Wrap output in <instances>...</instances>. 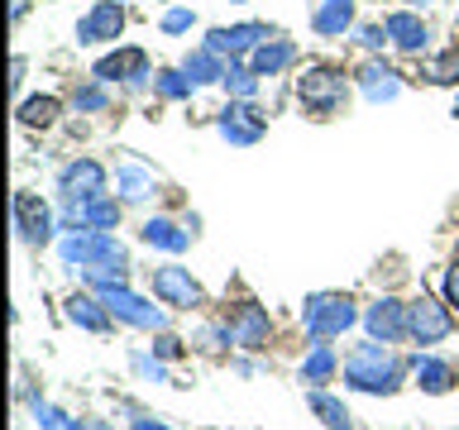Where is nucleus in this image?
Returning <instances> with one entry per match:
<instances>
[{"label": "nucleus", "mask_w": 459, "mask_h": 430, "mask_svg": "<svg viewBox=\"0 0 459 430\" xmlns=\"http://www.w3.org/2000/svg\"><path fill=\"white\" fill-rule=\"evenodd\" d=\"M153 297L163 301V306L192 311V306H201V282L192 278V268L163 263V268H153Z\"/></svg>", "instance_id": "nucleus-11"}, {"label": "nucleus", "mask_w": 459, "mask_h": 430, "mask_svg": "<svg viewBox=\"0 0 459 430\" xmlns=\"http://www.w3.org/2000/svg\"><path fill=\"white\" fill-rule=\"evenodd\" d=\"M311 29L321 39H344L354 29V0H321L311 14Z\"/></svg>", "instance_id": "nucleus-21"}, {"label": "nucleus", "mask_w": 459, "mask_h": 430, "mask_svg": "<svg viewBox=\"0 0 459 430\" xmlns=\"http://www.w3.org/2000/svg\"><path fill=\"white\" fill-rule=\"evenodd\" d=\"M192 24H196V10L192 5H172V10H163V20H158L163 34H186Z\"/></svg>", "instance_id": "nucleus-35"}, {"label": "nucleus", "mask_w": 459, "mask_h": 430, "mask_svg": "<svg viewBox=\"0 0 459 430\" xmlns=\"http://www.w3.org/2000/svg\"><path fill=\"white\" fill-rule=\"evenodd\" d=\"M364 315L354 311V301L344 292H311L301 301V325L311 340H340L344 330H354Z\"/></svg>", "instance_id": "nucleus-2"}, {"label": "nucleus", "mask_w": 459, "mask_h": 430, "mask_svg": "<svg viewBox=\"0 0 459 430\" xmlns=\"http://www.w3.org/2000/svg\"><path fill=\"white\" fill-rule=\"evenodd\" d=\"M153 72H149V53L143 48H115L96 63V82H129V86H143Z\"/></svg>", "instance_id": "nucleus-15"}, {"label": "nucleus", "mask_w": 459, "mask_h": 430, "mask_svg": "<svg viewBox=\"0 0 459 430\" xmlns=\"http://www.w3.org/2000/svg\"><path fill=\"white\" fill-rule=\"evenodd\" d=\"M230 344H239V349H264L268 335H273V321H268V311L264 306H254V301H244V306L230 311Z\"/></svg>", "instance_id": "nucleus-14"}, {"label": "nucleus", "mask_w": 459, "mask_h": 430, "mask_svg": "<svg viewBox=\"0 0 459 430\" xmlns=\"http://www.w3.org/2000/svg\"><path fill=\"white\" fill-rule=\"evenodd\" d=\"M100 301H106V311L115 315V321H125V325H134V330H163V306H153L149 297H139V292H129V282H115V287H100L96 292Z\"/></svg>", "instance_id": "nucleus-5"}, {"label": "nucleus", "mask_w": 459, "mask_h": 430, "mask_svg": "<svg viewBox=\"0 0 459 430\" xmlns=\"http://www.w3.org/2000/svg\"><path fill=\"white\" fill-rule=\"evenodd\" d=\"M344 96H350V82H344V72L330 67V63H311L297 77V100L311 115H335L344 106Z\"/></svg>", "instance_id": "nucleus-4"}, {"label": "nucleus", "mask_w": 459, "mask_h": 430, "mask_svg": "<svg viewBox=\"0 0 459 430\" xmlns=\"http://www.w3.org/2000/svg\"><path fill=\"white\" fill-rule=\"evenodd\" d=\"M134 430H168V426H163V421H149V416H139Z\"/></svg>", "instance_id": "nucleus-38"}, {"label": "nucleus", "mask_w": 459, "mask_h": 430, "mask_svg": "<svg viewBox=\"0 0 459 430\" xmlns=\"http://www.w3.org/2000/svg\"><path fill=\"white\" fill-rule=\"evenodd\" d=\"M24 10H29V0H14V20H24Z\"/></svg>", "instance_id": "nucleus-39"}, {"label": "nucleus", "mask_w": 459, "mask_h": 430, "mask_svg": "<svg viewBox=\"0 0 459 430\" xmlns=\"http://www.w3.org/2000/svg\"><path fill=\"white\" fill-rule=\"evenodd\" d=\"M239 5H244V0H239Z\"/></svg>", "instance_id": "nucleus-42"}, {"label": "nucleus", "mask_w": 459, "mask_h": 430, "mask_svg": "<svg viewBox=\"0 0 459 430\" xmlns=\"http://www.w3.org/2000/svg\"><path fill=\"white\" fill-rule=\"evenodd\" d=\"M354 43H359L364 53H383L393 39H387V24H359V29H354Z\"/></svg>", "instance_id": "nucleus-34"}, {"label": "nucleus", "mask_w": 459, "mask_h": 430, "mask_svg": "<svg viewBox=\"0 0 459 430\" xmlns=\"http://www.w3.org/2000/svg\"><path fill=\"white\" fill-rule=\"evenodd\" d=\"M149 354H153V358H178V354H182V340H172V335H158V340L149 344Z\"/></svg>", "instance_id": "nucleus-37"}, {"label": "nucleus", "mask_w": 459, "mask_h": 430, "mask_svg": "<svg viewBox=\"0 0 459 430\" xmlns=\"http://www.w3.org/2000/svg\"><path fill=\"white\" fill-rule=\"evenodd\" d=\"M120 5H125V0H120Z\"/></svg>", "instance_id": "nucleus-43"}, {"label": "nucleus", "mask_w": 459, "mask_h": 430, "mask_svg": "<svg viewBox=\"0 0 459 430\" xmlns=\"http://www.w3.org/2000/svg\"><path fill=\"white\" fill-rule=\"evenodd\" d=\"M411 378H416V387L421 392H430V397H440V392H450V387L459 383L455 378V368L445 364V358H436V354H426V349H416V358H411Z\"/></svg>", "instance_id": "nucleus-19"}, {"label": "nucleus", "mask_w": 459, "mask_h": 430, "mask_svg": "<svg viewBox=\"0 0 459 430\" xmlns=\"http://www.w3.org/2000/svg\"><path fill=\"white\" fill-rule=\"evenodd\" d=\"M57 96H29V100H20V125L24 129H53L57 125Z\"/></svg>", "instance_id": "nucleus-27"}, {"label": "nucleus", "mask_w": 459, "mask_h": 430, "mask_svg": "<svg viewBox=\"0 0 459 430\" xmlns=\"http://www.w3.org/2000/svg\"><path fill=\"white\" fill-rule=\"evenodd\" d=\"M340 373V358H335V349H330V340H316L311 344V354L301 358V373L297 378L307 383V387H321V383H330Z\"/></svg>", "instance_id": "nucleus-24"}, {"label": "nucleus", "mask_w": 459, "mask_h": 430, "mask_svg": "<svg viewBox=\"0 0 459 430\" xmlns=\"http://www.w3.org/2000/svg\"><path fill=\"white\" fill-rule=\"evenodd\" d=\"M455 330L450 321V306H440L436 297H416L407 301V340L421 344V349H430V344H440L445 335Z\"/></svg>", "instance_id": "nucleus-7"}, {"label": "nucleus", "mask_w": 459, "mask_h": 430, "mask_svg": "<svg viewBox=\"0 0 459 430\" xmlns=\"http://www.w3.org/2000/svg\"><path fill=\"white\" fill-rule=\"evenodd\" d=\"M364 330H368V340H383V344L407 340V301L378 297V301L364 311Z\"/></svg>", "instance_id": "nucleus-13"}, {"label": "nucleus", "mask_w": 459, "mask_h": 430, "mask_svg": "<svg viewBox=\"0 0 459 430\" xmlns=\"http://www.w3.org/2000/svg\"><path fill=\"white\" fill-rule=\"evenodd\" d=\"M292 63H297V43L292 39H268L264 48L249 53V67L258 72V77H282Z\"/></svg>", "instance_id": "nucleus-22"}, {"label": "nucleus", "mask_w": 459, "mask_h": 430, "mask_svg": "<svg viewBox=\"0 0 459 430\" xmlns=\"http://www.w3.org/2000/svg\"><path fill=\"white\" fill-rule=\"evenodd\" d=\"M196 229H182L178 220H168V215H149V220L139 225V239L149 244L158 254H186V244H192Z\"/></svg>", "instance_id": "nucleus-18"}, {"label": "nucleus", "mask_w": 459, "mask_h": 430, "mask_svg": "<svg viewBox=\"0 0 459 430\" xmlns=\"http://www.w3.org/2000/svg\"><path fill=\"white\" fill-rule=\"evenodd\" d=\"M426 77L436 82V86L459 82V53H440V57H430V63H426Z\"/></svg>", "instance_id": "nucleus-32"}, {"label": "nucleus", "mask_w": 459, "mask_h": 430, "mask_svg": "<svg viewBox=\"0 0 459 430\" xmlns=\"http://www.w3.org/2000/svg\"><path fill=\"white\" fill-rule=\"evenodd\" d=\"M268 39H278V29H268V24H258V20H249V24H215L211 34H206V48H215L221 57H249L254 48H264Z\"/></svg>", "instance_id": "nucleus-8"}, {"label": "nucleus", "mask_w": 459, "mask_h": 430, "mask_svg": "<svg viewBox=\"0 0 459 430\" xmlns=\"http://www.w3.org/2000/svg\"><path fill=\"white\" fill-rule=\"evenodd\" d=\"M354 86L364 91V100H373V106H387V100L402 96V72L378 63V57H368V63L354 72Z\"/></svg>", "instance_id": "nucleus-17"}, {"label": "nucleus", "mask_w": 459, "mask_h": 430, "mask_svg": "<svg viewBox=\"0 0 459 430\" xmlns=\"http://www.w3.org/2000/svg\"><path fill=\"white\" fill-rule=\"evenodd\" d=\"M153 172L139 168V163H120L115 168V192H120V201H149L153 196Z\"/></svg>", "instance_id": "nucleus-25"}, {"label": "nucleus", "mask_w": 459, "mask_h": 430, "mask_svg": "<svg viewBox=\"0 0 459 430\" xmlns=\"http://www.w3.org/2000/svg\"><path fill=\"white\" fill-rule=\"evenodd\" d=\"M258 82H264V77H258V72H254L249 63H239V57H235L221 86L230 91V100H254V96H258Z\"/></svg>", "instance_id": "nucleus-29"}, {"label": "nucleus", "mask_w": 459, "mask_h": 430, "mask_svg": "<svg viewBox=\"0 0 459 430\" xmlns=\"http://www.w3.org/2000/svg\"><path fill=\"white\" fill-rule=\"evenodd\" d=\"M14 229H20V239L24 244H34V249H43V244L53 239V211H48V201L34 196V192H14Z\"/></svg>", "instance_id": "nucleus-10"}, {"label": "nucleus", "mask_w": 459, "mask_h": 430, "mask_svg": "<svg viewBox=\"0 0 459 430\" xmlns=\"http://www.w3.org/2000/svg\"><path fill=\"white\" fill-rule=\"evenodd\" d=\"M383 24H387V39H393L397 53L426 57V48H430V29H426V20H421L416 10H393Z\"/></svg>", "instance_id": "nucleus-16"}, {"label": "nucleus", "mask_w": 459, "mask_h": 430, "mask_svg": "<svg viewBox=\"0 0 459 430\" xmlns=\"http://www.w3.org/2000/svg\"><path fill=\"white\" fill-rule=\"evenodd\" d=\"M407 364L387 349L383 340H364L354 344L350 354H344V383L354 387V392H373V397H393L402 378H407Z\"/></svg>", "instance_id": "nucleus-1"}, {"label": "nucleus", "mask_w": 459, "mask_h": 430, "mask_svg": "<svg viewBox=\"0 0 459 430\" xmlns=\"http://www.w3.org/2000/svg\"><path fill=\"white\" fill-rule=\"evenodd\" d=\"M72 106L86 110V115H100V110H110V91H106V82H82L77 91H72Z\"/></svg>", "instance_id": "nucleus-31"}, {"label": "nucleus", "mask_w": 459, "mask_h": 430, "mask_svg": "<svg viewBox=\"0 0 459 430\" xmlns=\"http://www.w3.org/2000/svg\"><path fill=\"white\" fill-rule=\"evenodd\" d=\"M455 34H459V20H455Z\"/></svg>", "instance_id": "nucleus-41"}, {"label": "nucleus", "mask_w": 459, "mask_h": 430, "mask_svg": "<svg viewBox=\"0 0 459 430\" xmlns=\"http://www.w3.org/2000/svg\"><path fill=\"white\" fill-rule=\"evenodd\" d=\"M182 72H186V77H192L196 86H211V82H225L230 57H221L215 48H206V43H201V48H192V53L182 57Z\"/></svg>", "instance_id": "nucleus-23"}, {"label": "nucleus", "mask_w": 459, "mask_h": 430, "mask_svg": "<svg viewBox=\"0 0 459 430\" xmlns=\"http://www.w3.org/2000/svg\"><path fill=\"white\" fill-rule=\"evenodd\" d=\"M57 258L67 268H96V263H129L125 244L110 229H77V235L57 239Z\"/></svg>", "instance_id": "nucleus-3"}, {"label": "nucleus", "mask_w": 459, "mask_h": 430, "mask_svg": "<svg viewBox=\"0 0 459 430\" xmlns=\"http://www.w3.org/2000/svg\"><path fill=\"white\" fill-rule=\"evenodd\" d=\"M215 129H221V139L235 143V149H254V143L268 134V115L258 110L254 100H230V106L215 115Z\"/></svg>", "instance_id": "nucleus-6"}, {"label": "nucleus", "mask_w": 459, "mask_h": 430, "mask_svg": "<svg viewBox=\"0 0 459 430\" xmlns=\"http://www.w3.org/2000/svg\"><path fill=\"white\" fill-rule=\"evenodd\" d=\"M307 407L321 416V426L325 430H354V416H350V407H344L340 397H330V392H321V387H311L307 392Z\"/></svg>", "instance_id": "nucleus-26"}, {"label": "nucleus", "mask_w": 459, "mask_h": 430, "mask_svg": "<svg viewBox=\"0 0 459 430\" xmlns=\"http://www.w3.org/2000/svg\"><path fill=\"white\" fill-rule=\"evenodd\" d=\"M120 215H125V201H115V196L82 201V220H86V229H115V225H120Z\"/></svg>", "instance_id": "nucleus-28"}, {"label": "nucleus", "mask_w": 459, "mask_h": 430, "mask_svg": "<svg viewBox=\"0 0 459 430\" xmlns=\"http://www.w3.org/2000/svg\"><path fill=\"white\" fill-rule=\"evenodd\" d=\"M445 306H450V311H459V263H450V268H445Z\"/></svg>", "instance_id": "nucleus-36"}, {"label": "nucleus", "mask_w": 459, "mask_h": 430, "mask_svg": "<svg viewBox=\"0 0 459 430\" xmlns=\"http://www.w3.org/2000/svg\"><path fill=\"white\" fill-rule=\"evenodd\" d=\"M110 186V172L96 163V158H72V163L57 172V192H63L67 201H96L106 196Z\"/></svg>", "instance_id": "nucleus-9"}, {"label": "nucleus", "mask_w": 459, "mask_h": 430, "mask_svg": "<svg viewBox=\"0 0 459 430\" xmlns=\"http://www.w3.org/2000/svg\"><path fill=\"white\" fill-rule=\"evenodd\" d=\"M153 91L163 96V100H186V96L196 91V82L186 77L182 67H158V72H153Z\"/></svg>", "instance_id": "nucleus-30"}, {"label": "nucleus", "mask_w": 459, "mask_h": 430, "mask_svg": "<svg viewBox=\"0 0 459 430\" xmlns=\"http://www.w3.org/2000/svg\"><path fill=\"white\" fill-rule=\"evenodd\" d=\"M34 416H39V426H43V430H86L82 421H72L67 411L48 407V401H34Z\"/></svg>", "instance_id": "nucleus-33"}, {"label": "nucleus", "mask_w": 459, "mask_h": 430, "mask_svg": "<svg viewBox=\"0 0 459 430\" xmlns=\"http://www.w3.org/2000/svg\"><path fill=\"white\" fill-rule=\"evenodd\" d=\"M120 34H125V5L120 0H96V5L77 20V43H86V48L115 43Z\"/></svg>", "instance_id": "nucleus-12"}, {"label": "nucleus", "mask_w": 459, "mask_h": 430, "mask_svg": "<svg viewBox=\"0 0 459 430\" xmlns=\"http://www.w3.org/2000/svg\"><path fill=\"white\" fill-rule=\"evenodd\" d=\"M63 311H67V321H72V325L91 330V335H106V330H110V311H106V301L91 297V292H72V297L63 301Z\"/></svg>", "instance_id": "nucleus-20"}, {"label": "nucleus", "mask_w": 459, "mask_h": 430, "mask_svg": "<svg viewBox=\"0 0 459 430\" xmlns=\"http://www.w3.org/2000/svg\"><path fill=\"white\" fill-rule=\"evenodd\" d=\"M426 5H430V0H407V10H416V14H421Z\"/></svg>", "instance_id": "nucleus-40"}]
</instances>
